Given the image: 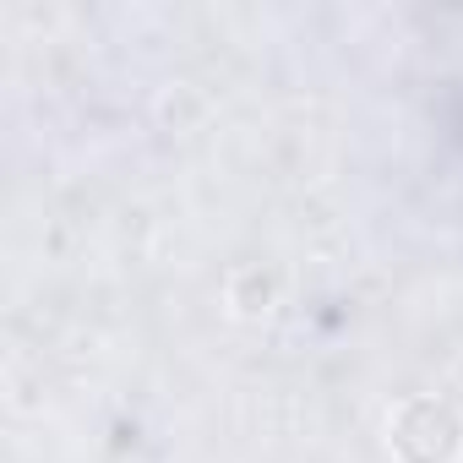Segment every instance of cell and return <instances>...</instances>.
Segmentation results:
<instances>
[{
    "mask_svg": "<svg viewBox=\"0 0 463 463\" xmlns=\"http://www.w3.org/2000/svg\"><path fill=\"white\" fill-rule=\"evenodd\" d=\"M392 447H398L403 463H452L458 447H463V425H458V414L447 403L414 398L392 420Z\"/></svg>",
    "mask_w": 463,
    "mask_h": 463,
    "instance_id": "obj_1",
    "label": "cell"
}]
</instances>
